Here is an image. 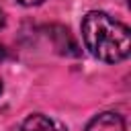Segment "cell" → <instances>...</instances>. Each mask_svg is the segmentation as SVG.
Masks as SVG:
<instances>
[{
    "mask_svg": "<svg viewBox=\"0 0 131 131\" xmlns=\"http://www.w3.org/2000/svg\"><path fill=\"white\" fill-rule=\"evenodd\" d=\"M82 39L86 49L108 63L121 61L131 53V31L106 12L92 10L82 20Z\"/></svg>",
    "mask_w": 131,
    "mask_h": 131,
    "instance_id": "cell-1",
    "label": "cell"
},
{
    "mask_svg": "<svg viewBox=\"0 0 131 131\" xmlns=\"http://www.w3.org/2000/svg\"><path fill=\"white\" fill-rule=\"evenodd\" d=\"M86 131H125V121L117 113H100L86 125Z\"/></svg>",
    "mask_w": 131,
    "mask_h": 131,
    "instance_id": "cell-2",
    "label": "cell"
},
{
    "mask_svg": "<svg viewBox=\"0 0 131 131\" xmlns=\"http://www.w3.org/2000/svg\"><path fill=\"white\" fill-rule=\"evenodd\" d=\"M20 131H61V127L45 115H31L25 119Z\"/></svg>",
    "mask_w": 131,
    "mask_h": 131,
    "instance_id": "cell-3",
    "label": "cell"
},
{
    "mask_svg": "<svg viewBox=\"0 0 131 131\" xmlns=\"http://www.w3.org/2000/svg\"><path fill=\"white\" fill-rule=\"evenodd\" d=\"M18 4H25V6H37V4H43L45 0H16Z\"/></svg>",
    "mask_w": 131,
    "mask_h": 131,
    "instance_id": "cell-4",
    "label": "cell"
},
{
    "mask_svg": "<svg viewBox=\"0 0 131 131\" xmlns=\"http://www.w3.org/2000/svg\"><path fill=\"white\" fill-rule=\"evenodd\" d=\"M4 55H6V51H4V47H2V45H0V59H2V57H4Z\"/></svg>",
    "mask_w": 131,
    "mask_h": 131,
    "instance_id": "cell-5",
    "label": "cell"
},
{
    "mask_svg": "<svg viewBox=\"0 0 131 131\" xmlns=\"http://www.w3.org/2000/svg\"><path fill=\"white\" fill-rule=\"evenodd\" d=\"M2 25H4V12L0 10V27H2Z\"/></svg>",
    "mask_w": 131,
    "mask_h": 131,
    "instance_id": "cell-6",
    "label": "cell"
},
{
    "mask_svg": "<svg viewBox=\"0 0 131 131\" xmlns=\"http://www.w3.org/2000/svg\"><path fill=\"white\" fill-rule=\"evenodd\" d=\"M0 92H2V82H0Z\"/></svg>",
    "mask_w": 131,
    "mask_h": 131,
    "instance_id": "cell-7",
    "label": "cell"
}]
</instances>
